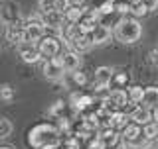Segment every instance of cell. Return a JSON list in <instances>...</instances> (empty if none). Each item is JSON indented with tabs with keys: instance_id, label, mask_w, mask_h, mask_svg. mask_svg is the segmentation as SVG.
Instances as JSON below:
<instances>
[{
	"instance_id": "ba28073f",
	"label": "cell",
	"mask_w": 158,
	"mask_h": 149,
	"mask_svg": "<svg viewBox=\"0 0 158 149\" xmlns=\"http://www.w3.org/2000/svg\"><path fill=\"white\" fill-rule=\"evenodd\" d=\"M69 104H71L73 110L77 112H89L95 108V98L91 94H83V92H73L71 98H69Z\"/></svg>"
},
{
	"instance_id": "5b68a950",
	"label": "cell",
	"mask_w": 158,
	"mask_h": 149,
	"mask_svg": "<svg viewBox=\"0 0 158 149\" xmlns=\"http://www.w3.org/2000/svg\"><path fill=\"white\" fill-rule=\"evenodd\" d=\"M123 133V143L125 145H135V147H140L144 143V132H142V126L136 122H131L125 130H121Z\"/></svg>"
},
{
	"instance_id": "484cf974",
	"label": "cell",
	"mask_w": 158,
	"mask_h": 149,
	"mask_svg": "<svg viewBox=\"0 0 158 149\" xmlns=\"http://www.w3.org/2000/svg\"><path fill=\"white\" fill-rule=\"evenodd\" d=\"M148 12H150V10H148L144 0H136V2H132V12L131 14H135V18H144Z\"/></svg>"
},
{
	"instance_id": "7a4b0ae2",
	"label": "cell",
	"mask_w": 158,
	"mask_h": 149,
	"mask_svg": "<svg viewBox=\"0 0 158 149\" xmlns=\"http://www.w3.org/2000/svg\"><path fill=\"white\" fill-rule=\"evenodd\" d=\"M115 37L125 45H132V43L140 41L142 37V24L138 22V18H121L113 28Z\"/></svg>"
},
{
	"instance_id": "9c48e42d",
	"label": "cell",
	"mask_w": 158,
	"mask_h": 149,
	"mask_svg": "<svg viewBox=\"0 0 158 149\" xmlns=\"http://www.w3.org/2000/svg\"><path fill=\"white\" fill-rule=\"evenodd\" d=\"M18 55H20V59H22L24 63H28V65H34V63L40 61V59H44L36 43H26V41L18 45Z\"/></svg>"
},
{
	"instance_id": "4316f807",
	"label": "cell",
	"mask_w": 158,
	"mask_h": 149,
	"mask_svg": "<svg viewBox=\"0 0 158 149\" xmlns=\"http://www.w3.org/2000/svg\"><path fill=\"white\" fill-rule=\"evenodd\" d=\"M0 100H2L4 104H10V102L14 100V88L10 86L8 82L0 86Z\"/></svg>"
},
{
	"instance_id": "d4e9b609",
	"label": "cell",
	"mask_w": 158,
	"mask_h": 149,
	"mask_svg": "<svg viewBox=\"0 0 158 149\" xmlns=\"http://www.w3.org/2000/svg\"><path fill=\"white\" fill-rule=\"evenodd\" d=\"M128 81H131V77H128V73L125 71H121V73H115V77H113V82H111V86L113 88H125Z\"/></svg>"
},
{
	"instance_id": "d6a6232c",
	"label": "cell",
	"mask_w": 158,
	"mask_h": 149,
	"mask_svg": "<svg viewBox=\"0 0 158 149\" xmlns=\"http://www.w3.org/2000/svg\"><path fill=\"white\" fill-rule=\"evenodd\" d=\"M0 149H14V147H10V145H2Z\"/></svg>"
},
{
	"instance_id": "e0dca14e",
	"label": "cell",
	"mask_w": 158,
	"mask_h": 149,
	"mask_svg": "<svg viewBox=\"0 0 158 149\" xmlns=\"http://www.w3.org/2000/svg\"><path fill=\"white\" fill-rule=\"evenodd\" d=\"M131 122L132 120L128 116V112H125V110H113L111 112V126L117 128V130H125Z\"/></svg>"
},
{
	"instance_id": "1f68e13d",
	"label": "cell",
	"mask_w": 158,
	"mask_h": 149,
	"mask_svg": "<svg viewBox=\"0 0 158 149\" xmlns=\"http://www.w3.org/2000/svg\"><path fill=\"white\" fill-rule=\"evenodd\" d=\"M152 120H154V122H158V106H154V108H152Z\"/></svg>"
},
{
	"instance_id": "5bb4252c",
	"label": "cell",
	"mask_w": 158,
	"mask_h": 149,
	"mask_svg": "<svg viewBox=\"0 0 158 149\" xmlns=\"http://www.w3.org/2000/svg\"><path fill=\"white\" fill-rule=\"evenodd\" d=\"M69 47L75 49V51H79V53H83V51H87V49L93 47V39H91V36L79 32L77 36H73L71 39H69Z\"/></svg>"
},
{
	"instance_id": "6da1fadb",
	"label": "cell",
	"mask_w": 158,
	"mask_h": 149,
	"mask_svg": "<svg viewBox=\"0 0 158 149\" xmlns=\"http://www.w3.org/2000/svg\"><path fill=\"white\" fill-rule=\"evenodd\" d=\"M63 132L57 124L40 122L26 132V145L32 149H59L63 145Z\"/></svg>"
},
{
	"instance_id": "f546056e",
	"label": "cell",
	"mask_w": 158,
	"mask_h": 149,
	"mask_svg": "<svg viewBox=\"0 0 158 149\" xmlns=\"http://www.w3.org/2000/svg\"><path fill=\"white\" fill-rule=\"evenodd\" d=\"M146 61H148V65H150V67L158 69V47H152L150 51H148V55H146Z\"/></svg>"
},
{
	"instance_id": "44dd1931",
	"label": "cell",
	"mask_w": 158,
	"mask_h": 149,
	"mask_svg": "<svg viewBox=\"0 0 158 149\" xmlns=\"http://www.w3.org/2000/svg\"><path fill=\"white\" fill-rule=\"evenodd\" d=\"M48 114L52 118H56V120H59V118H63V116H67V102H63V100H56L52 104V108L48 110Z\"/></svg>"
},
{
	"instance_id": "603a6c76",
	"label": "cell",
	"mask_w": 158,
	"mask_h": 149,
	"mask_svg": "<svg viewBox=\"0 0 158 149\" xmlns=\"http://www.w3.org/2000/svg\"><path fill=\"white\" fill-rule=\"evenodd\" d=\"M142 132H144V139H148V141H154L156 137H158V122L152 120L150 124L142 126Z\"/></svg>"
},
{
	"instance_id": "ac0fdd59",
	"label": "cell",
	"mask_w": 158,
	"mask_h": 149,
	"mask_svg": "<svg viewBox=\"0 0 158 149\" xmlns=\"http://www.w3.org/2000/svg\"><path fill=\"white\" fill-rule=\"evenodd\" d=\"M63 10L67 8V2L65 0H38V10L42 14H48V12H53V10Z\"/></svg>"
},
{
	"instance_id": "52a82bcc",
	"label": "cell",
	"mask_w": 158,
	"mask_h": 149,
	"mask_svg": "<svg viewBox=\"0 0 158 149\" xmlns=\"http://www.w3.org/2000/svg\"><path fill=\"white\" fill-rule=\"evenodd\" d=\"M38 49H40V53H42L44 59H52V57L59 55V49H61V45H59V39L57 37L44 36L42 39H40V43H38Z\"/></svg>"
},
{
	"instance_id": "83f0119b",
	"label": "cell",
	"mask_w": 158,
	"mask_h": 149,
	"mask_svg": "<svg viewBox=\"0 0 158 149\" xmlns=\"http://www.w3.org/2000/svg\"><path fill=\"white\" fill-rule=\"evenodd\" d=\"M69 74H71V81H73V84H75V86H79V88L87 86L89 78H87V74H85V73H81V69H79V71L69 73Z\"/></svg>"
},
{
	"instance_id": "7402d4cb",
	"label": "cell",
	"mask_w": 158,
	"mask_h": 149,
	"mask_svg": "<svg viewBox=\"0 0 158 149\" xmlns=\"http://www.w3.org/2000/svg\"><path fill=\"white\" fill-rule=\"evenodd\" d=\"M127 92H128V98H131V102L142 104V98H144V88H142L140 84H132V86H128Z\"/></svg>"
},
{
	"instance_id": "8fae6325",
	"label": "cell",
	"mask_w": 158,
	"mask_h": 149,
	"mask_svg": "<svg viewBox=\"0 0 158 149\" xmlns=\"http://www.w3.org/2000/svg\"><path fill=\"white\" fill-rule=\"evenodd\" d=\"M61 59H63V69H65V73H73V71H79V69H81L83 59H81V53L75 51V49L65 51L61 55Z\"/></svg>"
},
{
	"instance_id": "7c38bea8",
	"label": "cell",
	"mask_w": 158,
	"mask_h": 149,
	"mask_svg": "<svg viewBox=\"0 0 158 149\" xmlns=\"http://www.w3.org/2000/svg\"><path fill=\"white\" fill-rule=\"evenodd\" d=\"M131 120L140 124V126H146V124L152 122V108L144 106V104H138L135 110L131 112Z\"/></svg>"
},
{
	"instance_id": "836d02e7",
	"label": "cell",
	"mask_w": 158,
	"mask_h": 149,
	"mask_svg": "<svg viewBox=\"0 0 158 149\" xmlns=\"http://www.w3.org/2000/svg\"><path fill=\"white\" fill-rule=\"evenodd\" d=\"M128 2H136V0H128Z\"/></svg>"
},
{
	"instance_id": "4fadbf2b",
	"label": "cell",
	"mask_w": 158,
	"mask_h": 149,
	"mask_svg": "<svg viewBox=\"0 0 158 149\" xmlns=\"http://www.w3.org/2000/svg\"><path fill=\"white\" fill-rule=\"evenodd\" d=\"M115 69L113 67H107V65H103V67H97L95 69V77H93V81H95V84H103V86H111V82H113V77H115Z\"/></svg>"
},
{
	"instance_id": "30bf717a",
	"label": "cell",
	"mask_w": 158,
	"mask_h": 149,
	"mask_svg": "<svg viewBox=\"0 0 158 149\" xmlns=\"http://www.w3.org/2000/svg\"><path fill=\"white\" fill-rule=\"evenodd\" d=\"M42 20L46 24L48 29H53V32H63V24L67 22L65 20V12L63 10H53V12H48V14H42Z\"/></svg>"
},
{
	"instance_id": "d6986e66",
	"label": "cell",
	"mask_w": 158,
	"mask_h": 149,
	"mask_svg": "<svg viewBox=\"0 0 158 149\" xmlns=\"http://www.w3.org/2000/svg\"><path fill=\"white\" fill-rule=\"evenodd\" d=\"M142 104L148 106V108L158 106V86H156V84L144 86V98H142Z\"/></svg>"
},
{
	"instance_id": "2e32d148",
	"label": "cell",
	"mask_w": 158,
	"mask_h": 149,
	"mask_svg": "<svg viewBox=\"0 0 158 149\" xmlns=\"http://www.w3.org/2000/svg\"><path fill=\"white\" fill-rule=\"evenodd\" d=\"M99 24H101V22H99V18H95L91 12H89V14H85V16H83V18L77 22V26H79V32H81V33H87V36H91V33L97 29Z\"/></svg>"
},
{
	"instance_id": "9a60e30c",
	"label": "cell",
	"mask_w": 158,
	"mask_h": 149,
	"mask_svg": "<svg viewBox=\"0 0 158 149\" xmlns=\"http://www.w3.org/2000/svg\"><path fill=\"white\" fill-rule=\"evenodd\" d=\"M115 36V32H113L111 28L107 26V24H99L97 29L91 33V39H93V45H103V43H107L109 39Z\"/></svg>"
},
{
	"instance_id": "4dcf8cb0",
	"label": "cell",
	"mask_w": 158,
	"mask_h": 149,
	"mask_svg": "<svg viewBox=\"0 0 158 149\" xmlns=\"http://www.w3.org/2000/svg\"><path fill=\"white\" fill-rule=\"evenodd\" d=\"M144 2H146V6H148V10H150V12L158 8V0H144Z\"/></svg>"
},
{
	"instance_id": "ffe728a7",
	"label": "cell",
	"mask_w": 158,
	"mask_h": 149,
	"mask_svg": "<svg viewBox=\"0 0 158 149\" xmlns=\"http://www.w3.org/2000/svg\"><path fill=\"white\" fill-rule=\"evenodd\" d=\"M63 12H65L67 24H77L79 20L85 16V6H67Z\"/></svg>"
},
{
	"instance_id": "f1b7e54d",
	"label": "cell",
	"mask_w": 158,
	"mask_h": 149,
	"mask_svg": "<svg viewBox=\"0 0 158 149\" xmlns=\"http://www.w3.org/2000/svg\"><path fill=\"white\" fill-rule=\"evenodd\" d=\"M115 8L118 14H128V12H132V2H128V0H115Z\"/></svg>"
},
{
	"instance_id": "cb8c5ba5",
	"label": "cell",
	"mask_w": 158,
	"mask_h": 149,
	"mask_svg": "<svg viewBox=\"0 0 158 149\" xmlns=\"http://www.w3.org/2000/svg\"><path fill=\"white\" fill-rule=\"evenodd\" d=\"M12 132H14L12 120H10V118H6V116H2V118H0V137H2V139H6V137H8Z\"/></svg>"
},
{
	"instance_id": "277c9868",
	"label": "cell",
	"mask_w": 158,
	"mask_h": 149,
	"mask_svg": "<svg viewBox=\"0 0 158 149\" xmlns=\"http://www.w3.org/2000/svg\"><path fill=\"white\" fill-rule=\"evenodd\" d=\"M42 73L48 81H59L65 74V69H63V59L61 55H56L52 59H46L42 65Z\"/></svg>"
},
{
	"instance_id": "8992f818",
	"label": "cell",
	"mask_w": 158,
	"mask_h": 149,
	"mask_svg": "<svg viewBox=\"0 0 158 149\" xmlns=\"http://www.w3.org/2000/svg\"><path fill=\"white\" fill-rule=\"evenodd\" d=\"M0 18H2V26L20 24V6L14 0H2V4H0Z\"/></svg>"
},
{
	"instance_id": "3957f363",
	"label": "cell",
	"mask_w": 158,
	"mask_h": 149,
	"mask_svg": "<svg viewBox=\"0 0 158 149\" xmlns=\"http://www.w3.org/2000/svg\"><path fill=\"white\" fill-rule=\"evenodd\" d=\"M24 28V41L26 43H40V39L46 36V24H44V20L40 18H28L26 22L22 24Z\"/></svg>"
}]
</instances>
